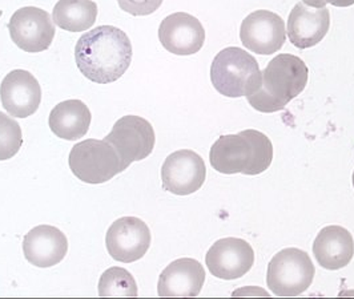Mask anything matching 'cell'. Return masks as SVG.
<instances>
[{"mask_svg": "<svg viewBox=\"0 0 354 299\" xmlns=\"http://www.w3.org/2000/svg\"><path fill=\"white\" fill-rule=\"evenodd\" d=\"M132 44L124 31L113 26H99L82 36L75 47L79 70L96 84L119 80L131 66Z\"/></svg>", "mask_w": 354, "mask_h": 299, "instance_id": "1", "label": "cell"}, {"mask_svg": "<svg viewBox=\"0 0 354 299\" xmlns=\"http://www.w3.org/2000/svg\"><path fill=\"white\" fill-rule=\"evenodd\" d=\"M273 160V145L263 132L247 129L237 135L221 136L209 152L213 169L223 175L257 176Z\"/></svg>", "mask_w": 354, "mask_h": 299, "instance_id": "2", "label": "cell"}, {"mask_svg": "<svg viewBox=\"0 0 354 299\" xmlns=\"http://www.w3.org/2000/svg\"><path fill=\"white\" fill-rule=\"evenodd\" d=\"M309 70L299 56L280 53L263 70L260 89L247 97L249 104L263 113H274L296 99L308 84Z\"/></svg>", "mask_w": 354, "mask_h": 299, "instance_id": "3", "label": "cell"}, {"mask_svg": "<svg viewBox=\"0 0 354 299\" xmlns=\"http://www.w3.org/2000/svg\"><path fill=\"white\" fill-rule=\"evenodd\" d=\"M211 81L225 97H249L261 87L263 72L250 53L239 47H228L213 59Z\"/></svg>", "mask_w": 354, "mask_h": 299, "instance_id": "4", "label": "cell"}, {"mask_svg": "<svg viewBox=\"0 0 354 299\" xmlns=\"http://www.w3.org/2000/svg\"><path fill=\"white\" fill-rule=\"evenodd\" d=\"M316 267L306 251L288 247L279 251L268 266L266 284L277 297H297L315 280Z\"/></svg>", "mask_w": 354, "mask_h": 299, "instance_id": "5", "label": "cell"}, {"mask_svg": "<svg viewBox=\"0 0 354 299\" xmlns=\"http://www.w3.org/2000/svg\"><path fill=\"white\" fill-rule=\"evenodd\" d=\"M72 173L86 184H104L124 172L116 149L106 140L82 141L73 145L68 157Z\"/></svg>", "mask_w": 354, "mask_h": 299, "instance_id": "6", "label": "cell"}, {"mask_svg": "<svg viewBox=\"0 0 354 299\" xmlns=\"http://www.w3.org/2000/svg\"><path fill=\"white\" fill-rule=\"evenodd\" d=\"M104 140L116 149L125 171L132 162L147 159L153 152L156 135L148 120L128 115L115 123Z\"/></svg>", "mask_w": 354, "mask_h": 299, "instance_id": "7", "label": "cell"}, {"mask_svg": "<svg viewBox=\"0 0 354 299\" xmlns=\"http://www.w3.org/2000/svg\"><path fill=\"white\" fill-rule=\"evenodd\" d=\"M8 31L19 48L28 53L48 50L56 32L51 15L37 7H23L15 11L10 19Z\"/></svg>", "mask_w": 354, "mask_h": 299, "instance_id": "8", "label": "cell"}, {"mask_svg": "<svg viewBox=\"0 0 354 299\" xmlns=\"http://www.w3.org/2000/svg\"><path fill=\"white\" fill-rule=\"evenodd\" d=\"M151 240V230L142 220L138 217H122L106 231V247L115 261L132 264L147 254Z\"/></svg>", "mask_w": 354, "mask_h": 299, "instance_id": "9", "label": "cell"}, {"mask_svg": "<svg viewBox=\"0 0 354 299\" xmlns=\"http://www.w3.org/2000/svg\"><path fill=\"white\" fill-rule=\"evenodd\" d=\"M205 162L196 152L183 149L171 153L162 164V188L176 195H189L205 182Z\"/></svg>", "mask_w": 354, "mask_h": 299, "instance_id": "10", "label": "cell"}, {"mask_svg": "<svg viewBox=\"0 0 354 299\" xmlns=\"http://www.w3.org/2000/svg\"><path fill=\"white\" fill-rule=\"evenodd\" d=\"M240 39L249 51L259 55L279 52L286 39L283 18L277 14L259 10L243 20Z\"/></svg>", "mask_w": 354, "mask_h": 299, "instance_id": "11", "label": "cell"}, {"mask_svg": "<svg viewBox=\"0 0 354 299\" xmlns=\"http://www.w3.org/2000/svg\"><path fill=\"white\" fill-rule=\"evenodd\" d=\"M208 270L216 278L233 281L244 277L254 264V251L245 240L228 237L213 244L205 255Z\"/></svg>", "mask_w": 354, "mask_h": 299, "instance_id": "12", "label": "cell"}, {"mask_svg": "<svg viewBox=\"0 0 354 299\" xmlns=\"http://www.w3.org/2000/svg\"><path fill=\"white\" fill-rule=\"evenodd\" d=\"M161 46L177 56L198 52L205 43V30L198 19L187 12H175L160 23Z\"/></svg>", "mask_w": 354, "mask_h": 299, "instance_id": "13", "label": "cell"}, {"mask_svg": "<svg viewBox=\"0 0 354 299\" xmlns=\"http://www.w3.org/2000/svg\"><path fill=\"white\" fill-rule=\"evenodd\" d=\"M0 100L10 116L26 119L39 109L41 103V87L31 72L11 70L1 81Z\"/></svg>", "mask_w": 354, "mask_h": 299, "instance_id": "14", "label": "cell"}, {"mask_svg": "<svg viewBox=\"0 0 354 299\" xmlns=\"http://www.w3.org/2000/svg\"><path fill=\"white\" fill-rule=\"evenodd\" d=\"M68 251L66 234L51 225H39L30 230L23 240L26 260L36 267L47 269L60 264Z\"/></svg>", "mask_w": 354, "mask_h": 299, "instance_id": "15", "label": "cell"}, {"mask_svg": "<svg viewBox=\"0 0 354 299\" xmlns=\"http://www.w3.org/2000/svg\"><path fill=\"white\" fill-rule=\"evenodd\" d=\"M330 28V12L326 7L313 10L312 7L297 3L288 19V30L290 43L306 50L317 46Z\"/></svg>", "mask_w": 354, "mask_h": 299, "instance_id": "16", "label": "cell"}, {"mask_svg": "<svg viewBox=\"0 0 354 299\" xmlns=\"http://www.w3.org/2000/svg\"><path fill=\"white\" fill-rule=\"evenodd\" d=\"M203 264L194 258H180L160 274L159 297H197L205 282Z\"/></svg>", "mask_w": 354, "mask_h": 299, "instance_id": "17", "label": "cell"}, {"mask_svg": "<svg viewBox=\"0 0 354 299\" xmlns=\"http://www.w3.org/2000/svg\"><path fill=\"white\" fill-rule=\"evenodd\" d=\"M313 254L321 267L326 270H339L351 264L353 258V235L342 226H326L319 231L315 240Z\"/></svg>", "mask_w": 354, "mask_h": 299, "instance_id": "18", "label": "cell"}, {"mask_svg": "<svg viewBox=\"0 0 354 299\" xmlns=\"http://www.w3.org/2000/svg\"><path fill=\"white\" fill-rule=\"evenodd\" d=\"M92 115L82 100H66L59 103L50 113L48 124L59 139L75 141L88 133Z\"/></svg>", "mask_w": 354, "mask_h": 299, "instance_id": "19", "label": "cell"}, {"mask_svg": "<svg viewBox=\"0 0 354 299\" xmlns=\"http://www.w3.org/2000/svg\"><path fill=\"white\" fill-rule=\"evenodd\" d=\"M97 18V4L92 0H59L53 11V23L68 32H84Z\"/></svg>", "mask_w": 354, "mask_h": 299, "instance_id": "20", "label": "cell"}, {"mask_svg": "<svg viewBox=\"0 0 354 299\" xmlns=\"http://www.w3.org/2000/svg\"><path fill=\"white\" fill-rule=\"evenodd\" d=\"M139 290L133 276L123 267L106 270L99 281L100 297H138Z\"/></svg>", "mask_w": 354, "mask_h": 299, "instance_id": "21", "label": "cell"}, {"mask_svg": "<svg viewBox=\"0 0 354 299\" xmlns=\"http://www.w3.org/2000/svg\"><path fill=\"white\" fill-rule=\"evenodd\" d=\"M23 145L21 128L8 115L0 112V161L12 159Z\"/></svg>", "mask_w": 354, "mask_h": 299, "instance_id": "22", "label": "cell"}, {"mask_svg": "<svg viewBox=\"0 0 354 299\" xmlns=\"http://www.w3.org/2000/svg\"><path fill=\"white\" fill-rule=\"evenodd\" d=\"M119 7L129 15L147 17L156 12L162 0H116Z\"/></svg>", "mask_w": 354, "mask_h": 299, "instance_id": "23", "label": "cell"}, {"mask_svg": "<svg viewBox=\"0 0 354 299\" xmlns=\"http://www.w3.org/2000/svg\"><path fill=\"white\" fill-rule=\"evenodd\" d=\"M302 3L313 8H324L326 4H332L335 7H351L353 6L354 0H302Z\"/></svg>", "mask_w": 354, "mask_h": 299, "instance_id": "24", "label": "cell"}, {"mask_svg": "<svg viewBox=\"0 0 354 299\" xmlns=\"http://www.w3.org/2000/svg\"><path fill=\"white\" fill-rule=\"evenodd\" d=\"M352 181H353V186H354V172H353V176H352Z\"/></svg>", "mask_w": 354, "mask_h": 299, "instance_id": "25", "label": "cell"}, {"mask_svg": "<svg viewBox=\"0 0 354 299\" xmlns=\"http://www.w3.org/2000/svg\"><path fill=\"white\" fill-rule=\"evenodd\" d=\"M1 15H3V11H0V18H1Z\"/></svg>", "mask_w": 354, "mask_h": 299, "instance_id": "26", "label": "cell"}]
</instances>
